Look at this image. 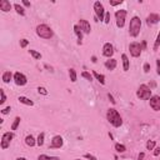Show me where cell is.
<instances>
[{
  "label": "cell",
  "mask_w": 160,
  "mask_h": 160,
  "mask_svg": "<svg viewBox=\"0 0 160 160\" xmlns=\"http://www.w3.org/2000/svg\"><path fill=\"white\" fill-rule=\"evenodd\" d=\"M36 35L41 38V39H45V40H48V39H51V38L54 36V31L53 29L49 26V25H46V24H39L36 26Z\"/></svg>",
  "instance_id": "2"
},
{
  "label": "cell",
  "mask_w": 160,
  "mask_h": 160,
  "mask_svg": "<svg viewBox=\"0 0 160 160\" xmlns=\"http://www.w3.org/2000/svg\"><path fill=\"white\" fill-rule=\"evenodd\" d=\"M93 76L101 84V85H104V84H105V76H104L103 74H99L98 72H95V70H94V72H93Z\"/></svg>",
  "instance_id": "21"
},
{
  "label": "cell",
  "mask_w": 160,
  "mask_h": 160,
  "mask_svg": "<svg viewBox=\"0 0 160 160\" xmlns=\"http://www.w3.org/2000/svg\"><path fill=\"white\" fill-rule=\"evenodd\" d=\"M104 23H105V24H109V23H110V13L109 11H106V14H105Z\"/></svg>",
  "instance_id": "37"
},
{
  "label": "cell",
  "mask_w": 160,
  "mask_h": 160,
  "mask_svg": "<svg viewBox=\"0 0 160 160\" xmlns=\"http://www.w3.org/2000/svg\"><path fill=\"white\" fill-rule=\"evenodd\" d=\"M1 80H3V83L4 84H8V83H10V80H14V75L11 72H4L3 75H1Z\"/></svg>",
  "instance_id": "17"
},
{
  "label": "cell",
  "mask_w": 160,
  "mask_h": 160,
  "mask_svg": "<svg viewBox=\"0 0 160 160\" xmlns=\"http://www.w3.org/2000/svg\"><path fill=\"white\" fill-rule=\"evenodd\" d=\"M136 96H138L140 100H149L152 98V89H150L147 84H142L138 90H136Z\"/></svg>",
  "instance_id": "4"
},
{
  "label": "cell",
  "mask_w": 160,
  "mask_h": 160,
  "mask_svg": "<svg viewBox=\"0 0 160 160\" xmlns=\"http://www.w3.org/2000/svg\"><path fill=\"white\" fill-rule=\"evenodd\" d=\"M16 160H28L26 158H23V156H19V158H16Z\"/></svg>",
  "instance_id": "47"
},
{
  "label": "cell",
  "mask_w": 160,
  "mask_h": 160,
  "mask_svg": "<svg viewBox=\"0 0 160 160\" xmlns=\"http://www.w3.org/2000/svg\"><path fill=\"white\" fill-rule=\"evenodd\" d=\"M74 33H75V35L78 36V44L81 45V40H83V34H84V33L81 31V29H80V26L78 24L74 25Z\"/></svg>",
  "instance_id": "18"
},
{
  "label": "cell",
  "mask_w": 160,
  "mask_h": 160,
  "mask_svg": "<svg viewBox=\"0 0 160 160\" xmlns=\"http://www.w3.org/2000/svg\"><path fill=\"white\" fill-rule=\"evenodd\" d=\"M38 160H59L58 156H49V155L46 154H40L39 156H38Z\"/></svg>",
  "instance_id": "26"
},
{
  "label": "cell",
  "mask_w": 160,
  "mask_h": 160,
  "mask_svg": "<svg viewBox=\"0 0 160 160\" xmlns=\"http://www.w3.org/2000/svg\"><path fill=\"white\" fill-rule=\"evenodd\" d=\"M142 30V20L139 16H133L130 19V24H129V35L136 38L140 34Z\"/></svg>",
  "instance_id": "3"
},
{
  "label": "cell",
  "mask_w": 160,
  "mask_h": 160,
  "mask_svg": "<svg viewBox=\"0 0 160 160\" xmlns=\"http://www.w3.org/2000/svg\"><path fill=\"white\" fill-rule=\"evenodd\" d=\"M121 3H123V0H120V1H110V5L111 6H116V5H120Z\"/></svg>",
  "instance_id": "41"
},
{
  "label": "cell",
  "mask_w": 160,
  "mask_h": 160,
  "mask_svg": "<svg viewBox=\"0 0 160 160\" xmlns=\"http://www.w3.org/2000/svg\"><path fill=\"white\" fill-rule=\"evenodd\" d=\"M104 65H105V68H106L108 70H110V72H113V70H114V69L116 68L118 62H116V59L111 58V59H109V60H106Z\"/></svg>",
  "instance_id": "15"
},
{
  "label": "cell",
  "mask_w": 160,
  "mask_h": 160,
  "mask_svg": "<svg viewBox=\"0 0 160 160\" xmlns=\"http://www.w3.org/2000/svg\"><path fill=\"white\" fill-rule=\"evenodd\" d=\"M156 67H158L156 73H158V75H160V59H158V60H156Z\"/></svg>",
  "instance_id": "43"
},
{
  "label": "cell",
  "mask_w": 160,
  "mask_h": 160,
  "mask_svg": "<svg viewBox=\"0 0 160 160\" xmlns=\"http://www.w3.org/2000/svg\"><path fill=\"white\" fill-rule=\"evenodd\" d=\"M149 104H150V108H152L154 111H160V96L153 95L149 99Z\"/></svg>",
  "instance_id": "12"
},
{
  "label": "cell",
  "mask_w": 160,
  "mask_h": 160,
  "mask_svg": "<svg viewBox=\"0 0 160 160\" xmlns=\"http://www.w3.org/2000/svg\"><path fill=\"white\" fill-rule=\"evenodd\" d=\"M64 145V140L60 135H55L53 139H51V144L49 145V149H60L63 148Z\"/></svg>",
  "instance_id": "10"
},
{
  "label": "cell",
  "mask_w": 160,
  "mask_h": 160,
  "mask_svg": "<svg viewBox=\"0 0 160 160\" xmlns=\"http://www.w3.org/2000/svg\"><path fill=\"white\" fill-rule=\"evenodd\" d=\"M159 46H160V31H159V34H158V36H156V40H155L154 46H153L154 51H156V50L159 49Z\"/></svg>",
  "instance_id": "32"
},
{
  "label": "cell",
  "mask_w": 160,
  "mask_h": 160,
  "mask_svg": "<svg viewBox=\"0 0 160 160\" xmlns=\"http://www.w3.org/2000/svg\"><path fill=\"white\" fill-rule=\"evenodd\" d=\"M149 72H150V64L145 63L144 64V73H149Z\"/></svg>",
  "instance_id": "39"
},
{
  "label": "cell",
  "mask_w": 160,
  "mask_h": 160,
  "mask_svg": "<svg viewBox=\"0 0 160 160\" xmlns=\"http://www.w3.org/2000/svg\"><path fill=\"white\" fill-rule=\"evenodd\" d=\"M121 60H123V69H124V72H128L129 68H130V60L128 58V55L123 54V55H121Z\"/></svg>",
  "instance_id": "19"
},
{
  "label": "cell",
  "mask_w": 160,
  "mask_h": 160,
  "mask_svg": "<svg viewBox=\"0 0 160 160\" xmlns=\"http://www.w3.org/2000/svg\"><path fill=\"white\" fill-rule=\"evenodd\" d=\"M10 9H11L10 1H8V0H1V1H0V10H1L3 13L10 11Z\"/></svg>",
  "instance_id": "16"
},
{
  "label": "cell",
  "mask_w": 160,
  "mask_h": 160,
  "mask_svg": "<svg viewBox=\"0 0 160 160\" xmlns=\"http://www.w3.org/2000/svg\"><path fill=\"white\" fill-rule=\"evenodd\" d=\"M129 51H130V55L133 56V58H139V56L142 55L143 48H142V45H140V43L134 41V43H131L129 45Z\"/></svg>",
  "instance_id": "7"
},
{
  "label": "cell",
  "mask_w": 160,
  "mask_h": 160,
  "mask_svg": "<svg viewBox=\"0 0 160 160\" xmlns=\"http://www.w3.org/2000/svg\"><path fill=\"white\" fill-rule=\"evenodd\" d=\"M81 76H83L84 79H86L88 81H93V74H90V73L83 72V73H81Z\"/></svg>",
  "instance_id": "31"
},
{
  "label": "cell",
  "mask_w": 160,
  "mask_h": 160,
  "mask_svg": "<svg viewBox=\"0 0 160 160\" xmlns=\"http://www.w3.org/2000/svg\"><path fill=\"white\" fill-rule=\"evenodd\" d=\"M94 11H95V16L99 19V20H100V21H101V20L104 21L106 11H105L104 5H103L100 1H95V3H94Z\"/></svg>",
  "instance_id": "5"
},
{
  "label": "cell",
  "mask_w": 160,
  "mask_h": 160,
  "mask_svg": "<svg viewBox=\"0 0 160 160\" xmlns=\"http://www.w3.org/2000/svg\"><path fill=\"white\" fill-rule=\"evenodd\" d=\"M114 149L116 150V153H120V154H123V153L126 152V147H125V145L119 144V143H116V144L114 145Z\"/></svg>",
  "instance_id": "24"
},
{
  "label": "cell",
  "mask_w": 160,
  "mask_h": 160,
  "mask_svg": "<svg viewBox=\"0 0 160 160\" xmlns=\"http://www.w3.org/2000/svg\"><path fill=\"white\" fill-rule=\"evenodd\" d=\"M0 95H1V99H0V104H4V103L6 101V95H5V93H4L3 89H0Z\"/></svg>",
  "instance_id": "33"
},
{
  "label": "cell",
  "mask_w": 160,
  "mask_h": 160,
  "mask_svg": "<svg viewBox=\"0 0 160 160\" xmlns=\"http://www.w3.org/2000/svg\"><path fill=\"white\" fill-rule=\"evenodd\" d=\"M126 10L125 9H120V10H118L115 13V19H116V26L118 28H124L125 25V18H126Z\"/></svg>",
  "instance_id": "6"
},
{
  "label": "cell",
  "mask_w": 160,
  "mask_h": 160,
  "mask_svg": "<svg viewBox=\"0 0 160 160\" xmlns=\"http://www.w3.org/2000/svg\"><path fill=\"white\" fill-rule=\"evenodd\" d=\"M38 91H39V94H41V95H48V90L44 88V86H39L38 88Z\"/></svg>",
  "instance_id": "34"
},
{
  "label": "cell",
  "mask_w": 160,
  "mask_h": 160,
  "mask_svg": "<svg viewBox=\"0 0 160 160\" xmlns=\"http://www.w3.org/2000/svg\"><path fill=\"white\" fill-rule=\"evenodd\" d=\"M69 76H70V81L72 83H75L78 80V75H76V72L72 68V69H69Z\"/></svg>",
  "instance_id": "25"
},
{
  "label": "cell",
  "mask_w": 160,
  "mask_h": 160,
  "mask_svg": "<svg viewBox=\"0 0 160 160\" xmlns=\"http://www.w3.org/2000/svg\"><path fill=\"white\" fill-rule=\"evenodd\" d=\"M21 3H23V5H24V6H26V8H30V6H31V4H30L29 1H26V0H23Z\"/></svg>",
  "instance_id": "42"
},
{
  "label": "cell",
  "mask_w": 160,
  "mask_h": 160,
  "mask_svg": "<svg viewBox=\"0 0 160 160\" xmlns=\"http://www.w3.org/2000/svg\"><path fill=\"white\" fill-rule=\"evenodd\" d=\"M159 21H160V15H159V14L152 13V14H150V15H148V18H147V24H148V25L158 24Z\"/></svg>",
  "instance_id": "14"
},
{
  "label": "cell",
  "mask_w": 160,
  "mask_h": 160,
  "mask_svg": "<svg viewBox=\"0 0 160 160\" xmlns=\"http://www.w3.org/2000/svg\"><path fill=\"white\" fill-rule=\"evenodd\" d=\"M91 62H93V63H96V62H98V60H96V56H91Z\"/></svg>",
  "instance_id": "46"
},
{
  "label": "cell",
  "mask_w": 160,
  "mask_h": 160,
  "mask_svg": "<svg viewBox=\"0 0 160 160\" xmlns=\"http://www.w3.org/2000/svg\"><path fill=\"white\" fill-rule=\"evenodd\" d=\"M74 160H81V159H74Z\"/></svg>",
  "instance_id": "48"
},
{
  "label": "cell",
  "mask_w": 160,
  "mask_h": 160,
  "mask_svg": "<svg viewBox=\"0 0 160 160\" xmlns=\"http://www.w3.org/2000/svg\"><path fill=\"white\" fill-rule=\"evenodd\" d=\"M144 158H145V154L144 153H140L138 155V160H144Z\"/></svg>",
  "instance_id": "44"
},
{
  "label": "cell",
  "mask_w": 160,
  "mask_h": 160,
  "mask_svg": "<svg viewBox=\"0 0 160 160\" xmlns=\"http://www.w3.org/2000/svg\"><path fill=\"white\" fill-rule=\"evenodd\" d=\"M108 98L110 99V101L113 103V104H115V100H114V98H113V95H110V94H108Z\"/></svg>",
  "instance_id": "45"
},
{
  "label": "cell",
  "mask_w": 160,
  "mask_h": 160,
  "mask_svg": "<svg viewBox=\"0 0 160 160\" xmlns=\"http://www.w3.org/2000/svg\"><path fill=\"white\" fill-rule=\"evenodd\" d=\"M14 83H15L18 86H24L28 83V78L23 73L16 72L15 74H14Z\"/></svg>",
  "instance_id": "9"
},
{
  "label": "cell",
  "mask_w": 160,
  "mask_h": 160,
  "mask_svg": "<svg viewBox=\"0 0 160 160\" xmlns=\"http://www.w3.org/2000/svg\"><path fill=\"white\" fill-rule=\"evenodd\" d=\"M25 144L28 145V147L33 148L34 145H36V140H35V138L33 135H28L26 138H25Z\"/></svg>",
  "instance_id": "22"
},
{
  "label": "cell",
  "mask_w": 160,
  "mask_h": 160,
  "mask_svg": "<svg viewBox=\"0 0 160 160\" xmlns=\"http://www.w3.org/2000/svg\"><path fill=\"white\" fill-rule=\"evenodd\" d=\"M84 158H85V159H89V160H98V159H96V156H94V155L89 154V153L84 155Z\"/></svg>",
  "instance_id": "38"
},
{
  "label": "cell",
  "mask_w": 160,
  "mask_h": 160,
  "mask_svg": "<svg viewBox=\"0 0 160 160\" xmlns=\"http://www.w3.org/2000/svg\"><path fill=\"white\" fill-rule=\"evenodd\" d=\"M44 138H45V134L40 133L39 136L36 138V145H38V147H43V145H44Z\"/></svg>",
  "instance_id": "27"
},
{
  "label": "cell",
  "mask_w": 160,
  "mask_h": 160,
  "mask_svg": "<svg viewBox=\"0 0 160 160\" xmlns=\"http://www.w3.org/2000/svg\"><path fill=\"white\" fill-rule=\"evenodd\" d=\"M29 45V40H26V39H21L20 40V48H26V46Z\"/></svg>",
  "instance_id": "35"
},
{
  "label": "cell",
  "mask_w": 160,
  "mask_h": 160,
  "mask_svg": "<svg viewBox=\"0 0 160 160\" xmlns=\"http://www.w3.org/2000/svg\"><path fill=\"white\" fill-rule=\"evenodd\" d=\"M20 121H21V118H20V116H16L15 119H14L13 124H11V130H16L18 126H19V124H20Z\"/></svg>",
  "instance_id": "29"
},
{
  "label": "cell",
  "mask_w": 160,
  "mask_h": 160,
  "mask_svg": "<svg viewBox=\"0 0 160 160\" xmlns=\"http://www.w3.org/2000/svg\"><path fill=\"white\" fill-rule=\"evenodd\" d=\"M103 55L108 59H111V56L114 55V46L111 43H105L103 45Z\"/></svg>",
  "instance_id": "11"
},
{
  "label": "cell",
  "mask_w": 160,
  "mask_h": 160,
  "mask_svg": "<svg viewBox=\"0 0 160 160\" xmlns=\"http://www.w3.org/2000/svg\"><path fill=\"white\" fill-rule=\"evenodd\" d=\"M29 53H30V55L33 56V58H34L35 60H40L41 58H43V55H41L39 51H36V50H33V49H30L29 50Z\"/></svg>",
  "instance_id": "28"
},
{
  "label": "cell",
  "mask_w": 160,
  "mask_h": 160,
  "mask_svg": "<svg viewBox=\"0 0 160 160\" xmlns=\"http://www.w3.org/2000/svg\"><path fill=\"white\" fill-rule=\"evenodd\" d=\"M18 100H19V103H21V104H24L26 106H33V105H34V101L30 100V99L26 98V96H19Z\"/></svg>",
  "instance_id": "20"
},
{
  "label": "cell",
  "mask_w": 160,
  "mask_h": 160,
  "mask_svg": "<svg viewBox=\"0 0 160 160\" xmlns=\"http://www.w3.org/2000/svg\"><path fill=\"white\" fill-rule=\"evenodd\" d=\"M78 25L80 26V29H81V31L84 33V34H90L91 26H90V23H89L88 20H85V19H80Z\"/></svg>",
  "instance_id": "13"
},
{
  "label": "cell",
  "mask_w": 160,
  "mask_h": 160,
  "mask_svg": "<svg viewBox=\"0 0 160 160\" xmlns=\"http://www.w3.org/2000/svg\"><path fill=\"white\" fill-rule=\"evenodd\" d=\"M156 147V142L155 140H148L147 143V150H154Z\"/></svg>",
  "instance_id": "30"
},
{
  "label": "cell",
  "mask_w": 160,
  "mask_h": 160,
  "mask_svg": "<svg viewBox=\"0 0 160 160\" xmlns=\"http://www.w3.org/2000/svg\"><path fill=\"white\" fill-rule=\"evenodd\" d=\"M14 139V133L13 131H6V133H4L3 136H1V149H8L10 147V143L11 140Z\"/></svg>",
  "instance_id": "8"
},
{
  "label": "cell",
  "mask_w": 160,
  "mask_h": 160,
  "mask_svg": "<svg viewBox=\"0 0 160 160\" xmlns=\"http://www.w3.org/2000/svg\"><path fill=\"white\" fill-rule=\"evenodd\" d=\"M106 119L113 126H114V128H120V126L123 125V119H121L119 111H118L116 109H114V108H111V109L108 110Z\"/></svg>",
  "instance_id": "1"
},
{
  "label": "cell",
  "mask_w": 160,
  "mask_h": 160,
  "mask_svg": "<svg viewBox=\"0 0 160 160\" xmlns=\"http://www.w3.org/2000/svg\"><path fill=\"white\" fill-rule=\"evenodd\" d=\"M10 110H11V108H10V106H6V108H4V109L1 110V114H3V115H6V114H9V113H10Z\"/></svg>",
  "instance_id": "36"
},
{
  "label": "cell",
  "mask_w": 160,
  "mask_h": 160,
  "mask_svg": "<svg viewBox=\"0 0 160 160\" xmlns=\"http://www.w3.org/2000/svg\"><path fill=\"white\" fill-rule=\"evenodd\" d=\"M14 9L16 10V13L19 14V15H21V16H25V9L23 8L20 4H14Z\"/></svg>",
  "instance_id": "23"
},
{
  "label": "cell",
  "mask_w": 160,
  "mask_h": 160,
  "mask_svg": "<svg viewBox=\"0 0 160 160\" xmlns=\"http://www.w3.org/2000/svg\"><path fill=\"white\" fill-rule=\"evenodd\" d=\"M159 155H160V147L154 149V156H159Z\"/></svg>",
  "instance_id": "40"
}]
</instances>
